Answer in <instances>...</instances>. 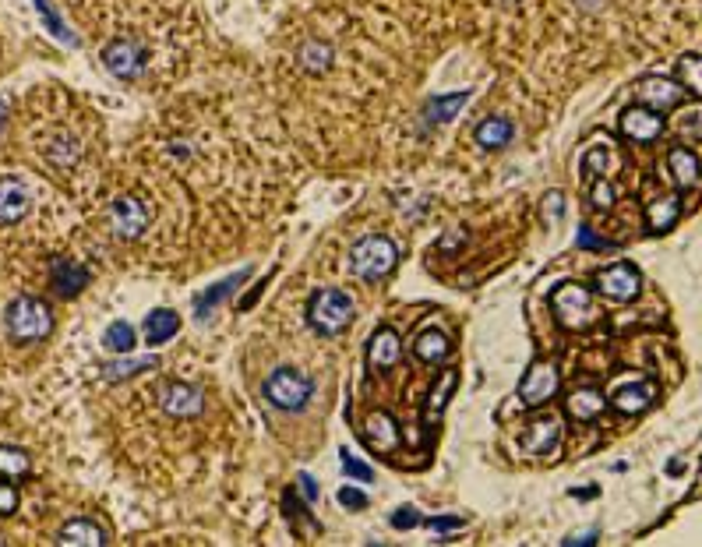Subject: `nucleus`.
<instances>
[{"mask_svg": "<svg viewBox=\"0 0 702 547\" xmlns=\"http://www.w3.org/2000/svg\"><path fill=\"white\" fill-rule=\"evenodd\" d=\"M152 223V205L138 195H124L110 205V230L120 240H135Z\"/></svg>", "mask_w": 702, "mask_h": 547, "instance_id": "0eeeda50", "label": "nucleus"}, {"mask_svg": "<svg viewBox=\"0 0 702 547\" xmlns=\"http://www.w3.org/2000/svg\"><path fill=\"white\" fill-rule=\"evenodd\" d=\"M57 540H60V544H68V547H78V544L99 547V544H106V530L99 523H92V519L78 516V519H68V523L60 526Z\"/></svg>", "mask_w": 702, "mask_h": 547, "instance_id": "aec40b11", "label": "nucleus"}, {"mask_svg": "<svg viewBox=\"0 0 702 547\" xmlns=\"http://www.w3.org/2000/svg\"><path fill=\"white\" fill-rule=\"evenodd\" d=\"M389 523L396 526V530H413V526H420V516H417V509H413V505H403V509L392 512Z\"/></svg>", "mask_w": 702, "mask_h": 547, "instance_id": "4c0bfd02", "label": "nucleus"}, {"mask_svg": "<svg viewBox=\"0 0 702 547\" xmlns=\"http://www.w3.org/2000/svg\"><path fill=\"white\" fill-rule=\"evenodd\" d=\"M639 290H643V276L632 262H614L597 272V293H604L607 300L628 304V300L639 297Z\"/></svg>", "mask_w": 702, "mask_h": 547, "instance_id": "6e6552de", "label": "nucleus"}, {"mask_svg": "<svg viewBox=\"0 0 702 547\" xmlns=\"http://www.w3.org/2000/svg\"><path fill=\"white\" fill-rule=\"evenodd\" d=\"M314 396V382L311 375L297 368H276L269 378H265V399H269L276 410L286 413H300Z\"/></svg>", "mask_w": 702, "mask_h": 547, "instance_id": "39448f33", "label": "nucleus"}, {"mask_svg": "<svg viewBox=\"0 0 702 547\" xmlns=\"http://www.w3.org/2000/svg\"><path fill=\"white\" fill-rule=\"evenodd\" d=\"M32 191L22 177H0V226H15L29 216Z\"/></svg>", "mask_w": 702, "mask_h": 547, "instance_id": "f8f14e48", "label": "nucleus"}, {"mask_svg": "<svg viewBox=\"0 0 702 547\" xmlns=\"http://www.w3.org/2000/svg\"><path fill=\"white\" fill-rule=\"evenodd\" d=\"M339 505H343V509L360 512V509H367V495L360 488H350V484H343V488H339Z\"/></svg>", "mask_w": 702, "mask_h": 547, "instance_id": "e433bc0d", "label": "nucleus"}, {"mask_svg": "<svg viewBox=\"0 0 702 547\" xmlns=\"http://www.w3.org/2000/svg\"><path fill=\"white\" fill-rule=\"evenodd\" d=\"M413 353H417V360H424V364H441V360L452 353V339L449 332L441 329H420L417 339H413Z\"/></svg>", "mask_w": 702, "mask_h": 547, "instance_id": "6ab92c4d", "label": "nucleus"}, {"mask_svg": "<svg viewBox=\"0 0 702 547\" xmlns=\"http://www.w3.org/2000/svg\"><path fill=\"white\" fill-rule=\"evenodd\" d=\"M103 346L113 353H131L135 350V329L127 322H113L110 329L103 332Z\"/></svg>", "mask_w": 702, "mask_h": 547, "instance_id": "473e14b6", "label": "nucleus"}, {"mask_svg": "<svg viewBox=\"0 0 702 547\" xmlns=\"http://www.w3.org/2000/svg\"><path fill=\"white\" fill-rule=\"evenodd\" d=\"M50 286L60 297H78L82 286H89V269L75 258H53L50 262Z\"/></svg>", "mask_w": 702, "mask_h": 547, "instance_id": "2eb2a0df", "label": "nucleus"}, {"mask_svg": "<svg viewBox=\"0 0 702 547\" xmlns=\"http://www.w3.org/2000/svg\"><path fill=\"white\" fill-rule=\"evenodd\" d=\"M29 470H32L29 452L18 449V445H0V473L4 477H25Z\"/></svg>", "mask_w": 702, "mask_h": 547, "instance_id": "c85d7f7f", "label": "nucleus"}, {"mask_svg": "<svg viewBox=\"0 0 702 547\" xmlns=\"http://www.w3.org/2000/svg\"><path fill=\"white\" fill-rule=\"evenodd\" d=\"M4 113H8V106H4V99H0V124H4Z\"/></svg>", "mask_w": 702, "mask_h": 547, "instance_id": "c03bdc74", "label": "nucleus"}, {"mask_svg": "<svg viewBox=\"0 0 702 547\" xmlns=\"http://www.w3.org/2000/svg\"><path fill=\"white\" fill-rule=\"evenodd\" d=\"M688 92L681 89L678 78H646V82H639V99H643V106H650V110H674V106L685 99Z\"/></svg>", "mask_w": 702, "mask_h": 547, "instance_id": "4468645a", "label": "nucleus"}, {"mask_svg": "<svg viewBox=\"0 0 702 547\" xmlns=\"http://www.w3.org/2000/svg\"><path fill=\"white\" fill-rule=\"evenodd\" d=\"M470 96H473L470 89H463L459 96H431V99H427V106H424V113L434 120V124H441V120H452L466 103H470Z\"/></svg>", "mask_w": 702, "mask_h": 547, "instance_id": "cd10ccee", "label": "nucleus"}, {"mask_svg": "<svg viewBox=\"0 0 702 547\" xmlns=\"http://www.w3.org/2000/svg\"><path fill=\"white\" fill-rule=\"evenodd\" d=\"M353 315H357V304H353V293L339 290V286H325L311 297L307 304V322L314 332L322 336H339V332L350 329Z\"/></svg>", "mask_w": 702, "mask_h": 547, "instance_id": "f257e3e1", "label": "nucleus"}, {"mask_svg": "<svg viewBox=\"0 0 702 547\" xmlns=\"http://www.w3.org/2000/svg\"><path fill=\"white\" fill-rule=\"evenodd\" d=\"M297 60L307 75H325V71L332 68V46L322 43V39H307L297 50Z\"/></svg>", "mask_w": 702, "mask_h": 547, "instance_id": "393cba45", "label": "nucleus"}, {"mask_svg": "<svg viewBox=\"0 0 702 547\" xmlns=\"http://www.w3.org/2000/svg\"><path fill=\"white\" fill-rule=\"evenodd\" d=\"M18 488L15 484H0V516H11V512H18Z\"/></svg>", "mask_w": 702, "mask_h": 547, "instance_id": "58836bf2", "label": "nucleus"}, {"mask_svg": "<svg viewBox=\"0 0 702 547\" xmlns=\"http://www.w3.org/2000/svg\"><path fill=\"white\" fill-rule=\"evenodd\" d=\"M159 368L156 357H135V360H110V364H103V378L106 382H127V378L142 375V371H152Z\"/></svg>", "mask_w": 702, "mask_h": 547, "instance_id": "bb28decb", "label": "nucleus"}, {"mask_svg": "<svg viewBox=\"0 0 702 547\" xmlns=\"http://www.w3.org/2000/svg\"><path fill=\"white\" fill-rule=\"evenodd\" d=\"M399 262V244L381 233H371V237H360L350 248V269L357 272L360 279L374 283V279H385Z\"/></svg>", "mask_w": 702, "mask_h": 547, "instance_id": "7ed1b4c3", "label": "nucleus"}, {"mask_svg": "<svg viewBox=\"0 0 702 547\" xmlns=\"http://www.w3.org/2000/svg\"><path fill=\"white\" fill-rule=\"evenodd\" d=\"M4 325H8V336L15 343H43L53 332V315L39 297H15L4 311Z\"/></svg>", "mask_w": 702, "mask_h": 547, "instance_id": "f03ea898", "label": "nucleus"}, {"mask_svg": "<svg viewBox=\"0 0 702 547\" xmlns=\"http://www.w3.org/2000/svg\"><path fill=\"white\" fill-rule=\"evenodd\" d=\"M558 212H561V191H551L547 195V219H558Z\"/></svg>", "mask_w": 702, "mask_h": 547, "instance_id": "37998d69", "label": "nucleus"}, {"mask_svg": "<svg viewBox=\"0 0 702 547\" xmlns=\"http://www.w3.org/2000/svg\"><path fill=\"white\" fill-rule=\"evenodd\" d=\"M82 156V145L75 142V138H53V145L50 149H46V159H50L53 166H57V170H68L71 163H75V159Z\"/></svg>", "mask_w": 702, "mask_h": 547, "instance_id": "2f4dec72", "label": "nucleus"}, {"mask_svg": "<svg viewBox=\"0 0 702 547\" xmlns=\"http://www.w3.org/2000/svg\"><path fill=\"white\" fill-rule=\"evenodd\" d=\"M159 406H163L166 417H177V420H191L205 410V396L202 389L187 382H163L159 385Z\"/></svg>", "mask_w": 702, "mask_h": 547, "instance_id": "9d476101", "label": "nucleus"}, {"mask_svg": "<svg viewBox=\"0 0 702 547\" xmlns=\"http://www.w3.org/2000/svg\"><path fill=\"white\" fill-rule=\"evenodd\" d=\"M473 138H477L480 149L498 152V149H505L512 138H516V128H512V120H505V117H487V120H480V124H477Z\"/></svg>", "mask_w": 702, "mask_h": 547, "instance_id": "412c9836", "label": "nucleus"}, {"mask_svg": "<svg viewBox=\"0 0 702 547\" xmlns=\"http://www.w3.org/2000/svg\"><path fill=\"white\" fill-rule=\"evenodd\" d=\"M339 466H343V473L346 477H353V480H371L374 473H371V466L367 463H360L357 456H353V452H339Z\"/></svg>", "mask_w": 702, "mask_h": 547, "instance_id": "f704fd0d", "label": "nucleus"}, {"mask_svg": "<svg viewBox=\"0 0 702 547\" xmlns=\"http://www.w3.org/2000/svg\"><path fill=\"white\" fill-rule=\"evenodd\" d=\"M180 332V318H177V311H170V308H156V311H149L145 315V343L149 346H163V343H170L173 336Z\"/></svg>", "mask_w": 702, "mask_h": 547, "instance_id": "4be33fe9", "label": "nucleus"}, {"mask_svg": "<svg viewBox=\"0 0 702 547\" xmlns=\"http://www.w3.org/2000/svg\"><path fill=\"white\" fill-rule=\"evenodd\" d=\"M103 60V68L110 71L113 78H124V82H135L138 75L145 71V60H149V50H145L138 39L131 36H120V39H110L99 53Z\"/></svg>", "mask_w": 702, "mask_h": 547, "instance_id": "423d86ee", "label": "nucleus"}, {"mask_svg": "<svg viewBox=\"0 0 702 547\" xmlns=\"http://www.w3.org/2000/svg\"><path fill=\"white\" fill-rule=\"evenodd\" d=\"M579 244H583V248H607V240H600V237H593L590 230H579Z\"/></svg>", "mask_w": 702, "mask_h": 547, "instance_id": "79ce46f5", "label": "nucleus"}, {"mask_svg": "<svg viewBox=\"0 0 702 547\" xmlns=\"http://www.w3.org/2000/svg\"><path fill=\"white\" fill-rule=\"evenodd\" d=\"M420 526H427V530L434 533H456L466 526L463 516H431V519H420Z\"/></svg>", "mask_w": 702, "mask_h": 547, "instance_id": "c9c22d12", "label": "nucleus"}, {"mask_svg": "<svg viewBox=\"0 0 702 547\" xmlns=\"http://www.w3.org/2000/svg\"><path fill=\"white\" fill-rule=\"evenodd\" d=\"M551 311L568 332H586L597 322V308H593V293L579 283H561L551 293Z\"/></svg>", "mask_w": 702, "mask_h": 547, "instance_id": "20e7f679", "label": "nucleus"}, {"mask_svg": "<svg viewBox=\"0 0 702 547\" xmlns=\"http://www.w3.org/2000/svg\"><path fill=\"white\" fill-rule=\"evenodd\" d=\"M653 399H657V389H653L650 382H625V385H618V392H614L611 399H607V406H614V410L625 413V417H635V413L650 410Z\"/></svg>", "mask_w": 702, "mask_h": 547, "instance_id": "f3484780", "label": "nucleus"}, {"mask_svg": "<svg viewBox=\"0 0 702 547\" xmlns=\"http://www.w3.org/2000/svg\"><path fill=\"white\" fill-rule=\"evenodd\" d=\"M554 392H558V371H554L551 360H537L523 375V382H519L523 406H544L547 399H554Z\"/></svg>", "mask_w": 702, "mask_h": 547, "instance_id": "9b49d317", "label": "nucleus"}, {"mask_svg": "<svg viewBox=\"0 0 702 547\" xmlns=\"http://www.w3.org/2000/svg\"><path fill=\"white\" fill-rule=\"evenodd\" d=\"M600 540V530H590V533H579V537H565L561 544L565 547H583V544H597Z\"/></svg>", "mask_w": 702, "mask_h": 547, "instance_id": "a19ab883", "label": "nucleus"}, {"mask_svg": "<svg viewBox=\"0 0 702 547\" xmlns=\"http://www.w3.org/2000/svg\"><path fill=\"white\" fill-rule=\"evenodd\" d=\"M618 128H621V135H625L628 142L650 145V142H657V138L664 135V117H660L657 110H650V106L635 103V106H628V110H621Z\"/></svg>", "mask_w": 702, "mask_h": 547, "instance_id": "1a4fd4ad", "label": "nucleus"}, {"mask_svg": "<svg viewBox=\"0 0 702 547\" xmlns=\"http://www.w3.org/2000/svg\"><path fill=\"white\" fill-rule=\"evenodd\" d=\"M678 82L688 96H699L702 92V60L695 57V53H685V57L678 60Z\"/></svg>", "mask_w": 702, "mask_h": 547, "instance_id": "c756f323", "label": "nucleus"}, {"mask_svg": "<svg viewBox=\"0 0 702 547\" xmlns=\"http://www.w3.org/2000/svg\"><path fill=\"white\" fill-rule=\"evenodd\" d=\"M456 371H445L441 375V382H438V389H434V396H431V413L424 410V420H431V424H438L441 420V413H445V406H449V396L456 392Z\"/></svg>", "mask_w": 702, "mask_h": 547, "instance_id": "7c9ffc66", "label": "nucleus"}, {"mask_svg": "<svg viewBox=\"0 0 702 547\" xmlns=\"http://www.w3.org/2000/svg\"><path fill=\"white\" fill-rule=\"evenodd\" d=\"M607 410V399L600 389H576L572 396H568V417L572 420H597L600 413Z\"/></svg>", "mask_w": 702, "mask_h": 547, "instance_id": "5701e85b", "label": "nucleus"}, {"mask_svg": "<svg viewBox=\"0 0 702 547\" xmlns=\"http://www.w3.org/2000/svg\"><path fill=\"white\" fill-rule=\"evenodd\" d=\"M371 424L378 428V438H367V442L378 445V449H392V445H396V438H399V431H396V424H392L389 413H374Z\"/></svg>", "mask_w": 702, "mask_h": 547, "instance_id": "72a5a7b5", "label": "nucleus"}, {"mask_svg": "<svg viewBox=\"0 0 702 547\" xmlns=\"http://www.w3.org/2000/svg\"><path fill=\"white\" fill-rule=\"evenodd\" d=\"M558 438H561V424L558 417H533L530 424L523 428V438H519V445H523L526 456H551L554 449H558Z\"/></svg>", "mask_w": 702, "mask_h": 547, "instance_id": "ddd939ff", "label": "nucleus"}, {"mask_svg": "<svg viewBox=\"0 0 702 547\" xmlns=\"http://www.w3.org/2000/svg\"><path fill=\"white\" fill-rule=\"evenodd\" d=\"M297 484H300V495H304V502H307V505H314V502H318V495H322V491H318V484H314V477H311V473H300V477H297Z\"/></svg>", "mask_w": 702, "mask_h": 547, "instance_id": "ea45409f", "label": "nucleus"}, {"mask_svg": "<svg viewBox=\"0 0 702 547\" xmlns=\"http://www.w3.org/2000/svg\"><path fill=\"white\" fill-rule=\"evenodd\" d=\"M667 170H671V180L678 188H692L695 180H699V159H695L692 149L678 145V149L667 152Z\"/></svg>", "mask_w": 702, "mask_h": 547, "instance_id": "b1692460", "label": "nucleus"}, {"mask_svg": "<svg viewBox=\"0 0 702 547\" xmlns=\"http://www.w3.org/2000/svg\"><path fill=\"white\" fill-rule=\"evenodd\" d=\"M681 219V195H657L646 202V226L650 233H667Z\"/></svg>", "mask_w": 702, "mask_h": 547, "instance_id": "a211bd4d", "label": "nucleus"}, {"mask_svg": "<svg viewBox=\"0 0 702 547\" xmlns=\"http://www.w3.org/2000/svg\"><path fill=\"white\" fill-rule=\"evenodd\" d=\"M399 360H403V339H399L396 329L381 325V329L371 336V343H367V364L385 371V368H396Z\"/></svg>", "mask_w": 702, "mask_h": 547, "instance_id": "dca6fc26", "label": "nucleus"}, {"mask_svg": "<svg viewBox=\"0 0 702 547\" xmlns=\"http://www.w3.org/2000/svg\"><path fill=\"white\" fill-rule=\"evenodd\" d=\"M247 276H251V272H247V269H240V272H233L230 279H223V283H216V286H212V290H205L202 297L195 300V311H198V318H209V311L216 308V304H223V300L230 297V293L237 290V286L244 283Z\"/></svg>", "mask_w": 702, "mask_h": 547, "instance_id": "a878e982", "label": "nucleus"}]
</instances>
